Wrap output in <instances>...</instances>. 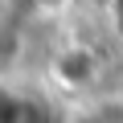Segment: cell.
<instances>
[{
  "mask_svg": "<svg viewBox=\"0 0 123 123\" xmlns=\"http://www.w3.org/2000/svg\"><path fill=\"white\" fill-rule=\"evenodd\" d=\"M98 74H103V66L90 45H62L49 57V78L62 90H90L98 82Z\"/></svg>",
  "mask_w": 123,
  "mask_h": 123,
  "instance_id": "cell-1",
  "label": "cell"
},
{
  "mask_svg": "<svg viewBox=\"0 0 123 123\" xmlns=\"http://www.w3.org/2000/svg\"><path fill=\"white\" fill-rule=\"evenodd\" d=\"M0 123H57L53 107L29 90L0 86Z\"/></svg>",
  "mask_w": 123,
  "mask_h": 123,
  "instance_id": "cell-2",
  "label": "cell"
},
{
  "mask_svg": "<svg viewBox=\"0 0 123 123\" xmlns=\"http://www.w3.org/2000/svg\"><path fill=\"white\" fill-rule=\"evenodd\" d=\"M103 17H107V29H111V37L123 45V0H103Z\"/></svg>",
  "mask_w": 123,
  "mask_h": 123,
  "instance_id": "cell-3",
  "label": "cell"
}]
</instances>
